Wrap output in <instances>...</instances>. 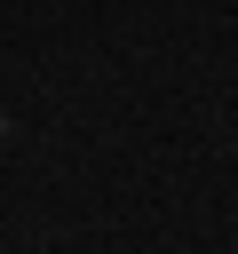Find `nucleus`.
Segmentation results:
<instances>
[{"label":"nucleus","instance_id":"f257e3e1","mask_svg":"<svg viewBox=\"0 0 238 254\" xmlns=\"http://www.w3.org/2000/svg\"><path fill=\"white\" fill-rule=\"evenodd\" d=\"M0 135H8V119H0Z\"/></svg>","mask_w":238,"mask_h":254}]
</instances>
